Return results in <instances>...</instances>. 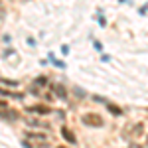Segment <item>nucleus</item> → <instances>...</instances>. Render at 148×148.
Masks as SVG:
<instances>
[{"instance_id":"nucleus-1","label":"nucleus","mask_w":148,"mask_h":148,"mask_svg":"<svg viewBox=\"0 0 148 148\" xmlns=\"http://www.w3.org/2000/svg\"><path fill=\"white\" fill-rule=\"evenodd\" d=\"M83 125H87V126H101L103 125V119L99 116V114H95V113H89V114H83Z\"/></svg>"},{"instance_id":"nucleus-5","label":"nucleus","mask_w":148,"mask_h":148,"mask_svg":"<svg viewBox=\"0 0 148 148\" xmlns=\"http://www.w3.org/2000/svg\"><path fill=\"white\" fill-rule=\"evenodd\" d=\"M109 111H111V113H114V114H121V113H123V111H121L119 107H114V105H109Z\"/></svg>"},{"instance_id":"nucleus-6","label":"nucleus","mask_w":148,"mask_h":148,"mask_svg":"<svg viewBox=\"0 0 148 148\" xmlns=\"http://www.w3.org/2000/svg\"><path fill=\"white\" fill-rule=\"evenodd\" d=\"M36 83H38V85H44V83H46V77H40V79L36 81Z\"/></svg>"},{"instance_id":"nucleus-7","label":"nucleus","mask_w":148,"mask_h":148,"mask_svg":"<svg viewBox=\"0 0 148 148\" xmlns=\"http://www.w3.org/2000/svg\"><path fill=\"white\" fill-rule=\"evenodd\" d=\"M130 148H142V146H138V144H132V146H130Z\"/></svg>"},{"instance_id":"nucleus-2","label":"nucleus","mask_w":148,"mask_h":148,"mask_svg":"<svg viewBox=\"0 0 148 148\" xmlns=\"http://www.w3.org/2000/svg\"><path fill=\"white\" fill-rule=\"evenodd\" d=\"M51 89H53V93H56L57 97H61V99H65V97H67V91H65V87H63V85H51Z\"/></svg>"},{"instance_id":"nucleus-4","label":"nucleus","mask_w":148,"mask_h":148,"mask_svg":"<svg viewBox=\"0 0 148 148\" xmlns=\"http://www.w3.org/2000/svg\"><path fill=\"white\" fill-rule=\"evenodd\" d=\"M30 111H36V113H49V109H46V107H32V109H30Z\"/></svg>"},{"instance_id":"nucleus-3","label":"nucleus","mask_w":148,"mask_h":148,"mask_svg":"<svg viewBox=\"0 0 148 148\" xmlns=\"http://www.w3.org/2000/svg\"><path fill=\"white\" fill-rule=\"evenodd\" d=\"M61 134H63V138L67 140L69 144H75V136H73V132H71L69 128H63V130H61Z\"/></svg>"}]
</instances>
